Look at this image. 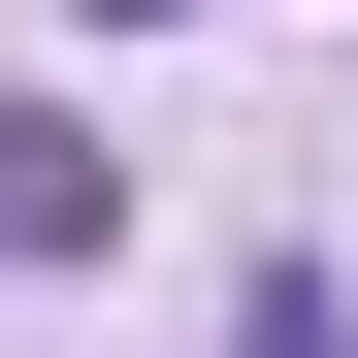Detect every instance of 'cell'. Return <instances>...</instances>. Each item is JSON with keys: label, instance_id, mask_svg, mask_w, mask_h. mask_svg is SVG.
Returning a JSON list of instances; mask_svg holds the SVG:
<instances>
[{"label": "cell", "instance_id": "3", "mask_svg": "<svg viewBox=\"0 0 358 358\" xmlns=\"http://www.w3.org/2000/svg\"><path fill=\"white\" fill-rule=\"evenodd\" d=\"M98 33H163V0H98Z\"/></svg>", "mask_w": 358, "mask_h": 358}, {"label": "cell", "instance_id": "1", "mask_svg": "<svg viewBox=\"0 0 358 358\" xmlns=\"http://www.w3.org/2000/svg\"><path fill=\"white\" fill-rule=\"evenodd\" d=\"M98 228H131V163H98L66 98H0V261H98Z\"/></svg>", "mask_w": 358, "mask_h": 358}, {"label": "cell", "instance_id": "2", "mask_svg": "<svg viewBox=\"0 0 358 358\" xmlns=\"http://www.w3.org/2000/svg\"><path fill=\"white\" fill-rule=\"evenodd\" d=\"M228 358H358V293H326V261H261V326H228Z\"/></svg>", "mask_w": 358, "mask_h": 358}]
</instances>
